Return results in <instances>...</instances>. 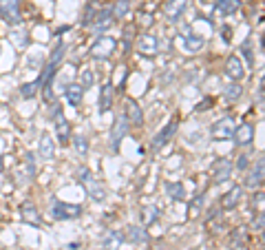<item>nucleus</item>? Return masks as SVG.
Wrapping results in <instances>:
<instances>
[{"instance_id": "4be33fe9", "label": "nucleus", "mask_w": 265, "mask_h": 250, "mask_svg": "<svg viewBox=\"0 0 265 250\" xmlns=\"http://www.w3.org/2000/svg\"><path fill=\"white\" fill-rule=\"evenodd\" d=\"M124 239H128L130 244H146V241H148V233H146L142 226H128Z\"/></svg>"}, {"instance_id": "1a4fd4ad", "label": "nucleus", "mask_w": 265, "mask_h": 250, "mask_svg": "<svg viewBox=\"0 0 265 250\" xmlns=\"http://www.w3.org/2000/svg\"><path fill=\"white\" fill-rule=\"evenodd\" d=\"M226 75L230 80H234V82H239L246 78V67H243V62L239 55H230L228 62H226Z\"/></svg>"}, {"instance_id": "473e14b6", "label": "nucleus", "mask_w": 265, "mask_h": 250, "mask_svg": "<svg viewBox=\"0 0 265 250\" xmlns=\"http://www.w3.org/2000/svg\"><path fill=\"white\" fill-rule=\"evenodd\" d=\"M201 204H204V195H199L194 201H190V217H199V211H201Z\"/></svg>"}, {"instance_id": "c756f323", "label": "nucleus", "mask_w": 265, "mask_h": 250, "mask_svg": "<svg viewBox=\"0 0 265 250\" xmlns=\"http://www.w3.org/2000/svg\"><path fill=\"white\" fill-rule=\"evenodd\" d=\"M157 215H159V208L157 206H146L144 208V224H155Z\"/></svg>"}, {"instance_id": "0eeeda50", "label": "nucleus", "mask_w": 265, "mask_h": 250, "mask_svg": "<svg viewBox=\"0 0 265 250\" xmlns=\"http://www.w3.org/2000/svg\"><path fill=\"white\" fill-rule=\"evenodd\" d=\"M175 131H177V117H172V120H170L168 124H166V127H164V129L159 131V133L150 140V151H159V149H162L164 144L168 142L172 135H175Z\"/></svg>"}, {"instance_id": "39448f33", "label": "nucleus", "mask_w": 265, "mask_h": 250, "mask_svg": "<svg viewBox=\"0 0 265 250\" xmlns=\"http://www.w3.org/2000/svg\"><path fill=\"white\" fill-rule=\"evenodd\" d=\"M130 129V122L126 120V115H117V120L113 124V129H111V137H108V144H111V151H120V142L124 140V135L128 133Z\"/></svg>"}, {"instance_id": "9d476101", "label": "nucleus", "mask_w": 265, "mask_h": 250, "mask_svg": "<svg viewBox=\"0 0 265 250\" xmlns=\"http://www.w3.org/2000/svg\"><path fill=\"white\" fill-rule=\"evenodd\" d=\"M181 45H184L186 51L197 53V51L204 49L206 38L204 36H197V33H190V27H186V33H184V38H181Z\"/></svg>"}, {"instance_id": "6e6552de", "label": "nucleus", "mask_w": 265, "mask_h": 250, "mask_svg": "<svg viewBox=\"0 0 265 250\" xmlns=\"http://www.w3.org/2000/svg\"><path fill=\"white\" fill-rule=\"evenodd\" d=\"M188 3H190V0H168L164 7L166 18H168L170 23H179L181 16L188 11Z\"/></svg>"}, {"instance_id": "9b49d317", "label": "nucleus", "mask_w": 265, "mask_h": 250, "mask_svg": "<svg viewBox=\"0 0 265 250\" xmlns=\"http://www.w3.org/2000/svg\"><path fill=\"white\" fill-rule=\"evenodd\" d=\"M137 51L146 55V58H150V55H155L159 51V40L157 36H150V33H146V36H142L137 40Z\"/></svg>"}, {"instance_id": "4468645a", "label": "nucleus", "mask_w": 265, "mask_h": 250, "mask_svg": "<svg viewBox=\"0 0 265 250\" xmlns=\"http://www.w3.org/2000/svg\"><path fill=\"white\" fill-rule=\"evenodd\" d=\"M111 23H113V13H111V9H100V11H95V16L93 20H91V25H93V29L95 33L97 31H106Z\"/></svg>"}, {"instance_id": "393cba45", "label": "nucleus", "mask_w": 265, "mask_h": 250, "mask_svg": "<svg viewBox=\"0 0 265 250\" xmlns=\"http://www.w3.org/2000/svg\"><path fill=\"white\" fill-rule=\"evenodd\" d=\"M239 9V0H219L217 7H214V13L217 16H230V13H234Z\"/></svg>"}, {"instance_id": "b1692460", "label": "nucleus", "mask_w": 265, "mask_h": 250, "mask_svg": "<svg viewBox=\"0 0 265 250\" xmlns=\"http://www.w3.org/2000/svg\"><path fill=\"white\" fill-rule=\"evenodd\" d=\"M166 193H168V197H172L175 201H186V186L179 184V182H166L164 184Z\"/></svg>"}, {"instance_id": "4c0bfd02", "label": "nucleus", "mask_w": 265, "mask_h": 250, "mask_svg": "<svg viewBox=\"0 0 265 250\" xmlns=\"http://www.w3.org/2000/svg\"><path fill=\"white\" fill-rule=\"evenodd\" d=\"M236 169H239V171H246L248 169V155H241L239 159H236Z\"/></svg>"}, {"instance_id": "423d86ee", "label": "nucleus", "mask_w": 265, "mask_h": 250, "mask_svg": "<svg viewBox=\"0 0 265 250\" xmlns=\"http://www.w3.org/2000/svg\"><path fill=\"white\" fill-rule=\"evenodd\" d=\"M0 16L7 25L20 23V0H0Z\"/></svg>"}, {"instance_id": "2f4dec72", "label": "nucleus", "mask_w": 265, "mask_h": 250, "mask_svg": "<svg viewBox=\"0 0 265 250\" xmlns=\"http://www.w3.org/2000/svg\"><path fill=\"white\" fill-rule=\"evenodd\" d=\"M80 87H82V89L93 87V71H91V69H86V71H82V75H80Z\"/></svg>"}, {"instance_id": "f8f14e48", "label": "nucleus", "mask_w": 265, "mask_h": 250, "mask_svg": "<svg viewBox=\"0 0 265 250\" xmlns=\"http://www.w3.org/2000/svg\"><path fill=\"white\" fill-rule=\"evenodd\" d=\"M232 171H234V164L230 162L228 157L219 159V162L214 164V184H223V182H228L230 175H232Z\"/></svg>"}, {"instance_id": "a19ab883", "label": "nucleus", "mask_w": 265, "mask_h": 250, "mask_svg": "<svg viewBox=\"0 0 265 250\" xmlns=\"http://www.w3.org/2000/svg\"><path fill=\"white\" fill-rule=\"evenodd\" d=\"M252 204H254V206H259V208H263V193H261V191H259V193H256V195H254Z\"/></svg>"}, {"instance_id": "a878e982", "label": "nucleus", "mask_w": 265, "mask_h": 250, "mask_svg": "<svg viewBox=\"0 0 265 250\" xmlns=\"http://www.w3.org/2000/svg\"><path fill=\"white\" fill-rule=\"evenodd\" d=\"M38 151H40V157L53 159V155H55V144H53L51 137H49V135H42V137H40V147H38Z\"/></svg>"}, {"instance_id": "a211bd4d", "label": "nucleus", "mask_w": 265, "mask_h": 250, "mask_svg": "<svg viewBox=\"0 0 265 250\" xmlns=\"http://www.w3.org/2000/svg\"><path fill=\"white\" fill-rule=\"evenodd\" d=\"M113 107V85H104L102 91H100V102H97V109H100V113L104 115L106 111H111Z\"/></svg>"}, {"instance_id": "6ab92c4d", "label": "nucleus", "mask_w": 265, "mask_h": 250, "mask_svg": "<svg viewBox=\"0 0 265 250\" xmlns=\"http://www.w3.org/2000/svg\"><path fill=\"white\" fill-rule=\"evenodd\" d=\"M64 98L71 107H80L82 100H84V89H82L80 85H69L64 89Z\"/></svg>"}, {"instance_id": "ea45409f", "label": "nucleus", "mask_w": 265, "mask_h": 250, "mask_svg": "<svg viewBox=\"0 0 265 250\" xmlns=\"http://www.w3.org/2000/svg\"><path fill=\"white\" fill-rule=\"evenodd\" d=\"M263 87H265V80L261 78L259 80V91H256V100H259V104H263Z\"/></svg>"}, {"instance_id": "c9c22d12", "label": "nucleus", "mask_w": 265, "mask_h": 250, "mask_svg": "<svg viewBox=\"0 0 265 250\" xmlns=\"http://www.w3.org/2000/svg\"><path fill=\"white\" fill-rule=\"evenodd\" d=\"M130 33H132V27H126L124 29V51L130 49Z\"/></svg>"}, {"instance_id": "20e7f679", "label": "nucleus", "mask_w": 265, "mask_h": 250, "mask_svg": "<svg viewBox=\"0 0 265 250\" xmlns=\"http://www.w3.org/2000/svg\"><path fill=\"white\" fill-rule=\"evenodd\" d=\"M234 131H236L234 117H221V120H217V122L212 124L210 135H212V140L223 142V140H230V137H234Z\"/></svg>"}, {"instance_id": "bb28decb", "label": "nucleus", "mask_w": 265, "mask_h": 250, "mask_svg": "<svg viewBox=\"0 0 265 250\" xmlns=\"http://www.w3.org/2000/svg\"><path fill=\"white\" fill-rule=\"evenodd\" d=\"M241 95H243L241 85H228L226 89H223V98H226L228 102H236V100H241Z\"/></svg>"}, {"instance_id": "dca6fc26", "label": "nucleus", "mask_w": 265, "mask_h": 250, "mask_svg": "<svg viewBox=\"0 0 265 250\" xmlns=\"http://www.w3.org/2000/svg\"><path fill=\"white\" fill-rule=\"evenodd\" d=\"M241 197H243V189H241V186H236V189L228 191L226 195L221 197V208H223V211H232V208L239 206Z\"/></svg>"}, {"instance_id": "7ed1b4c3", "label": "nucleus", "mask_w": 265, "mask_h": 250, "mask_svg": "<svg viewBox=\"0 0 265 250\" xmlns=\"http://www.w3.org/2000/svg\"><path fill=\"white\" fill-rule=\"evenodd\" d=\"M117 49V38L111 36H100L91 47V58L93 60H106L113 55V51Z\"/></svg>"}, {"instance_id": "f704fd0d", "label": "nucleus", "mask_w": 265, "mask_h": 250, "mask_svg": "<svg viewBox=\"0 0 265 250\" xmlns=\"http://www.w3.org/2000/svg\"><path fill=\"white\" fill-rule=\"evenodd\" d=\"M252 231L263 233V213H256V217L252 219Z\"/></svg>"}, {"instance_id": "e433bc0d", "label": "nucleus", "mask_w": 265, "mask_h": 250, "mask_svg": "<svg viewBox=\"0 0 265 250\" xmlns=\"http://www.w3.org/2000/svg\"><path fill=\"white\" fill-rule=\"evenodd\" d=\"M27 166H29V177L36 175V164H33V153H27Z\"/></svg>"}, {"instance_id": "f03ea898", "label": "nucleus", "mask_w": 265, "mask_h": 250, "mask_svg": "<svg viewBox=\"0 0 265 250\" xmlns=\"http://www.w3.org/2000/svg\"><path fill=\"white\" fill-rule=\"evenodd\" d=\"M82 215V206L80 204H67V201L53 199L51 204V217L55 221H67V219H78Z\"/></svg>"}, {"instance_id": "f257e3e1", "label": "nucleus", "mask_w": 265, "mask_h": 250, "mask_svg": "<svg viewBox=\"0 0 265 250\" xmlns=\"http://www.w3.org/2000/svg\"><path fill=\"white\" fill-rule=\"evenodd\" d=\"M78 179H80V184L84 186V191L89 193L91 199H93V201H104V197H106V191H104V186L97 182L95 175L86 169V166H82V169L78 171Z\"/></svg>"}, {"instance_id": "2eb2a0df", "label": "nucleus", "mask_w": 265, "mask_h": 250, "mask_svg": "<svg viewBox=\"0 0 265 250\" xmlns=\"http://www.w3.org/2000/svg\"><path fill=\"white\" fill-rule=\"evenodd\" d=\"M263 184V157L256 159V164L250 169L248 177H246V186L248 189H256V186Z\"/></svg>"}, {"instance_id": "f3484780", "label": "nucleus", "mask_w": 265, "mask_h": 250, "mask_svg": "<svg viewBox=\"0 0 265 250\" xmlns=\"http://www.w3.org/2000/svg\"><path fill=\"white\" fill-rule=\"evenodd\" d=\"M124 244V235L120 231H108L102 239V250H120Z\"/></svg>"}, {"instance_id": "72a5a7b5", "label": "nucleus", "mask_w": 265, "mask_h": 250, "mask_svg": "<svg viewBox=\"0 0 265 250\" xmlns=\"http://www.w3.org/2000/svg\"><path fill=\"white\" fill-rule=\"evenodd\" d=\"M230 241H232V246H241L243 241H246V231H243V228H239V231H232V237H230Z\"/></svg>"}, {"instance_id": "412c9836", "label": "nucleus", "mask_w": 265, "mask_h": 250, "mask_svg": "<svg viewBox=\"0 0 265 250\" xmlns=\"http://www.w3.org/2000/svg\"><path fill=\"white\" fill-rule=\"evenodd\" d=\"M126 120L130 124H135V127H139V124H144V115H142V109H139V104L135 100H128L126 102Z\"/></svg>"}, {"instance_id": "7c9ffc66", "label": "nucleus", "mask_w": 265, "mask_h": 250, "mask_svg": "<svg viewBox=\"0 0 265 250\" xmlns=\"http://www.w3.org/2000/svg\"><path fill=\"white\" fill-rule=\"evenodd\" d=\"M73 147H75V151H78L82 157H84L86 153H89V144H86V137H84V135L73 137Z\"/></svg>"}, {"instance_id": "c85d7f7f", "label": "nucleus", "mask_w": 265, "mask_h": 250, "mask_svg": "<svg viewBox=\"0 0 265 250\" xmlns=\"http://www.w3.org/2000/svg\"><path fill=\"white\" fill-rule=\"evenodd\" d=\"M38 89H40V82H29V85H23L20 87V93H23V98H33V95L38 93Z\"/></svg>"}, {"instance_id": "5701e85b", "label": "nucleus", "mask_w": 265, "mask_h": 250, "mask_svg": "<svg viewBox=\"0 0 265 250\" xmlns=\"http://www.w3.org/2000/svg\"><path fill=\"white\" fill-rule=\"evenodd\" d=\"M55 133H58V140L62 144H67L69 140V122L67 117L60 113V111H55Z\"/></svg>"}, {"instance_id": "aec40b11", "label": "nucleus", "mask_w": 265, "mask_h": 250, "mask_svg": "<svg viewBox=\"0 0 265 250\" xmlns=\"http://www.w3.org/2000/svg\"><path fill=\"white\" fill-rule=\"evenodd\" d=\"M20 215H23V219L27 221V224H31V226H40L42 221H40V215L36 211V206L31 204V201H25L23 206H20Z\"/></svg>"}, {"instance_id": "ddd939ff", "label": "nucleus", "mask_w": 265, "mask_h": 250, "mask_svg": "<svg viewBox=\"0 0 265 250\" xmlns=\"http://www.w3.org/2000/svg\"><path fill=\"white\" fill-rule=\"evenodd\" d=\"M254 140V127L252 124H241V127H236L234 131V142L239 144V147H250Z\"/></svg>"}, {"instance_id": "58836bf2", "label": "nucleus", "mask_w": 265, "mask_h": 250, "mask_svg": "<svg viewBox=\"0 0 265 250\" xmlns=\"http://www.w3.org/2000/svg\"><path fill=\"white\" fill-rule=\"evenodd\" d=\"M241 51L246 53V58H248V62H250V65H254V58H252V53H250V43H246V45H243V47H241Z\"/></svg>"}, {"instance_id": "cd10ccee", "label": "nucleus", "mask_w": 265, "mask_h": 250, "mask_svg": "<svg viewBox=\"0 0 265 250\" xmlns=\"http://www.w3.org/2000/svg\"><path fill=\"white\" fill-rule=\"evenodd\" d=\"M130 9V3L128 0H117V3L113 5V9H111V13H113V18H124Z\"/></svg>"}]
</instances>
